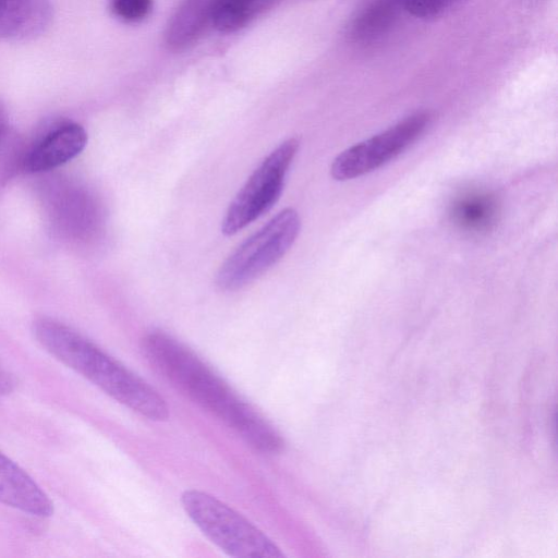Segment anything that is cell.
Listing matches in <instances>:
<instances>
[{
	"mask_svg": "<svg viewBox=\"0 0 558 558\" xmlns=\"http://www.w3.org/2000/svg\"><path fill=\"white\" fill-rule=\"evenodd\" d=\"M301 220L293 208H284L247 238L221 265L217 286L235 291L255 280L290 250L299 235Z\"/></svg>",
	"mask_w": 558,
	"mask_h": 558,
	"instance_id": "4",
	"label": "cell"
},
{
	"mask_svg": "<svg viewBox=\"0 0 558 558\" xmlns=\"http://www.w3.org/2000/svg\"><path fill=\"white\" fill-rule=\"evenodd\" d=\"M219 0H185L170 20L166 43L171 50H182L193 44L211 23Z\"/></svg>",
	"mask_w": 558,
	"mask_h": 558,
	"instance_id": "10",
	"label": "cell"
},
{
	"mask_svg": "<svg viewBox=\"0 0 558 558\" xmlns=\"http://www.w3.org/2000/svg\"><path fill=\"white\" fill-rule=\"evenodd\" d=\"M267 0H219L211 24L220 32H234L243 27Z\"/></svg>",
	"mask_w": 558,
	"mask_h": 558,
	"instance_id": "12",
	"label": "cell"
},
{
	"mask_svg": "<svg viewBox=\"0 0 558 558\" xmlns=\"http://www.w3.org/2000/svg\"><path fill=\"white\" fill-rule=\"evenodd\" d=\"M495 204L486 195H469L454 207V217L459 223L470 229L487 227L494 217Z\"/></svg>",
	"mask_w": 558,
	"mask_h": 558,
	"instance_id": "14",
	"label": "cell"
},
{
	"mask_svg": "<svg viewBox=\"0 0 558 558\" xmlns=\"http://www.w3.org/2000/svg\"><path fill=\"white\" fill-rule=\"evenodd\" d=\"M299 146L298 138L284 141L254 170L228 207L221 222L223 234L238 233L276 204Z\"/></svg>",
	"mask_w": 558,
	"mask_h": 558,
	"instance_id": "5",
	"label": "cell"
},
{
	"mask_svg": "<svg viewBox=\"0 0 558 558\" xmlns=\"http://www.w3.org/2000/svg\"><path fill=\"white\" fill-rule=\"evenodd\" d=\"M86 144L87 134L81 124H57L28 147L24 171L36 173L60 167L76 157Z\"/></svg>",
	"mask_w": 558,
	"mask_h": 558,
	"instance_id": "7",
	"label": "cell"
},
{
	"mask_svg": "<svg viewBox=\"0 0 558 558\" xmlns=\"http://www.w3.org/2000/svg\"><path fill=\"white\" fill-rule=\"evenodd\" d=\"M153 0H110L113 14L125 22H138L150 12Z\"/></svg>",
	"mask_w": 558,
	"mask_h": 558,
	"instance_id": "15",
	"label": "cell"
},
{
	"mask_svg": "<svg viewBox=\"0 0 558 558\" xmlns=\"http://www.w3.org/2000/svg\"><path fill=\"white\" fill-rule=\"evenodd\" d=\"M27 150L23 137L8 125L0 134V187L24 170Z\"/></svg>",
	"mask_w": 558,
	"mask_h": 558,
	"instance_id": "13",
	"label": "cell"
},
{
	"mask_svg": "<svg viewBox=\"0 0 558 558\" xmlns=\"http://www.w3.org/2000/svg\"><path fill=\"white\" fill-rule=\"evenodd\" d=\"M457 0H403V9L416 17H433L451 7Z\"/></svg>",
	"mask_w": 558,
	"mask_h": 558,
	"instance_id": "16",
	"label": "cell"
},
{
	"mask_svg": "<svg viewBox=\"0 0 558 558\" xmlns=\"http://www.w3.org/2000/svg\"><path fill=\"white\" fill-rule=\"evenodd\" d=\"M430 121L428 111H418L347 148L335 158L330 167L331 177L345 181L380 168L410 147L426 131Z\"/></svg>",
	"mask_w": 558,
	"mask_h": 558,
	"instance_id": "6",
	"label": "cell"
},
{
	"mask_svg": "<svg viewBox=\"0 0 558 558\" xmlns=\"http://www.w3.org/2000/svg\"><path fill=\"white\" fill-rule=\"evenodd\" d=\"M15 388L13 375L0 365V397L9 395Z\"/></svg>",
	"mask_w": 558,
	"mask_h": 558,
	"instance_id": "17",
	"label": "cell"
},
{
	"mask_svg": "<svg viewBox=\"0 0 558 558\" xmlns=\"http://www.w3.org/2000/svg\"><path fill=\"white\" fill-rule=\"evenodd\" d=\"M51 20L49 0H0V41L34 38Z\"/></svg>",
	"mask_w": 558,
	"mask_h": 558,
	"instance_id": "9",
	"label": "cell"
},
{
	"mask_svg": "<svg viewBox=\"0 0 558 558\" xmlns=\"http://www.w3.org/2000/svg\"><path fill=\"white\" fill-rule=\"evenodd\" d=\"M0 502L36 517L53 511L49 496L16 463L0 452Z\"/></svg>",
	"mask_w": 558,
	"mask_h": 558,
	"instance_id": "8",
	"label": "cell"
},
{
	"mask_svg": "<svg viewBox=\"0 0 558 558\" xmlns=\"http://www.w3.org/2000/svg\"><path fill=\"white\" fill-rule=\"evenodd\" d=\"M403 9V0H372L354 17L350 36L355 41H371L387 33Z\"/></svg>",
	"mask_w": 558,
	"mask_h": 558,
	"instance_id": "11",
	"label": "cell"
},
{
	"mask_svg": "<svg viewBox=\"0 0 558 558\" xmlns=\"http://www.w3.org/2000/svg\"><path fill=\"white\" fill-rule=\"evenodd\" d=\"M33 332L51 355L119 403L150 421L168 420L169 407L158 391L73 328L39 317Z\"/></svg>",
	"mask_w": 558,
	"mask_h": 558,
	"instance_id": "2",
	"label": "cell"
},
{
	"mask_svg": "<svg viewBox=\"0 0 558 558\" xmlns=\"http://www.w3.org/2000/svg\"><path fill=\"white\" fill-rule=\"evenodd\" d=\"M141 352L174 388L232 428L255 450L275 454L283 449L284 440L277 429L179 340L162 331H150L141 340Z\"/></svg>",
	"mask_w": 558,
	"mask_h": 558,
	"instance_id": "1",
	"label": "cell"
},
{
	"mask_svg": "<svg viewBox=\"0 0 558 558\" xmlns=\"http://www.w3.org/2000/svg\"><path fill=\"white\" fill-rule=\"evenodd\" d=\"M187 517L225 554L234 558H282L280 547L242 514L213 495L189 489L181 496Z\"/></svg>",
	"mask_w": 558,
	"mask_h": 558,
	"instance_id": "3",
	"label": "cell"
},
{
	"mask_svg": "<svg viewBox=\"0 0 558 558\" xmlns=\"http://www.w3.org/2000/svg\"><path fill=\"white\" fill-rule=\"evenodd\" d=\"M8 126V116L4 106L0 102V134Z\"/></svg>",
	"mask_w": 558,
	"mask_h": 558,
	"instance_id": "18",
	"label": "cell"
}]
</instances>
